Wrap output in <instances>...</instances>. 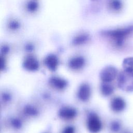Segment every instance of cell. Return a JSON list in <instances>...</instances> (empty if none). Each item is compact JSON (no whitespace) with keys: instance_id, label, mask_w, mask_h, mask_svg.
Listing matches in <instances>:
<instances>
[{"instance_id":"obj_19","label":"cell","mask_w":133,"mask_h":133,"mask_svg":"<svg viewBox=\"0 0 133 133\" xmlns=\"http://www.w3.org/2000/svg\"><path fill=\"white\" fill-rule=\"evenodd\" d=\"M121 127V125L120 123L117 121H113L110 125L111 130L113 132L118 131Z\"/></svg>"},{"instance_id":"obj_27","label":"cell","mask_w":133,"mask_h":133,"mask_svg":"<svg viewBox=\"0 0 133 133\" xmlns=\"http://www.w3.org/2000/svg\"><path fill=\"white\" fill-rule=\"evenodd\" d=\"M92 1H95V0H92Z\"/></svg>"},{"instance_id":"obj_10","label":"cell","mask_w":133,"mask_h":133,"mask_svg":"<svg viewBox=\"0 0 133 133\" xmlns=\"http://www.w3.org/2000/svg\"><path fill=\"white\" fill-rule=\"evenodd\" d=\"M49 83L54 88L60 90L64 89L68 85V82L65 79L57 76L50 77L49 80Z\"/></svg>"},{"instance_id":"obj_15","label":"cell","mask_w":133,"mask_h":133,"mask_svg":"<svg viewBox=\"0 0 133 133\" xmlns=\"http://www.w3.org/2000/svg\"><path fill=\"white\" fill-rule=\"evenodd\" d=\"M100 90L102 94L104 96H109L112 94L114 91V87L109 83L103 82L100 86Z\"/></svg>"},{"instance_id":"obj_14","label":"cell","mask_w":133,"mask_h":133,"mask_svg":"<svg viewBox=\"0 0 133 133\" xmlns=\"http://www.w3.org/2000/svg\"><path fill=\"white\" fill-rule=\"evenodd\" d=\"M7 26L8 29L12 32L19 30L21 27L20 21L16 18H11L7 22Z\"/></svg>"},{"instance_id":"obj_8","label":"cell","mask_w":133,"mask_h":133,"mask_svg":"<svg viewBox=\"0 0 133 133\" xmlns=\"http://www.w3.org/2000/svg\"><path fill=\"white\" fill-rule=\"evenodd\" d=\"M125 100L120 97L114 98L111 102L110 107L112 110L115 112L118 113L123 111L126 108Z\"/></svg>"},{"instance_id":"obj_4","label":"cell","mask_w":133,"mask_h":133,"mask_svg":"<svg viewBox=\"0 0 133 133\" xmlns=\"http://www.w3.org/2000/svg\"><path fill=\"white\" fill-rule=\"evenodd\" d=\"M117 75V69L113 66H107L104 68L100 72V77L102 81L109 83L113 81Z\"/></svg>"},{"instance_id":"obj_22","label":"cell","mask_w":133,"mask_h":133,"mask_svg":"<svg viewBox=\"0 0 133 133\" xmlns=\"http://www.w3.org/2000/svg\"><path fill=\"white\" fill-rule=\"evenodd\" d=\"M10 50V48L8 45H4L1 46V53L2 55H5L7 54Z\"/></svg>"},{"instance_id":"obj_7","label":"cell","mask_w":133,"mask_h":133,"mask_svg":"<svg viewBox=\"0 0 133 133\" xmlns=\"http://www.w3.org/2000/svg\"><path fill=\"white\" fill-rule=\"evenodd\" d=\"M44 63L49 70L55 71L57 70L59 65V59L56 55L50 54L45 57Z\"/></svg>"},{"instance_id":"obj_23","label":"cell","mask_w":133,"mask_h":133,"mask_svg":"<svg viewBox=\"0 0 133 133\" xmlns=\"http://www.w3.org/2000/svg\"><path fill=\"white\" fill-rule=\"evenodd\" d=\"M2 99L4 101L9 102L11 100V96L7 92H4L2 96Z\"/></svg>"},{"instance_id":"obj_17","label":"cell","mask_w":133,"mask_h":133,"mask_svg":"<svg viewBox=\"0 0 133 133\" xmlns=\"http://www.w3.org/2000/svg\"><path fill=\"white\" fill-rule=\"evenodd\" d=\"M23 112L25 115L30 116H35L38 114V111L35 107L29 104L24 107Z\"/></svg>"},{"instance_id":"obj_25","label":"cell","mask_w":133,"mask_h":133,"mask_svg":"<svg viewBox=\"0 0 133 133\" xmlns=\"http://www.w3.org/2000/svg\"><path fill=\"white\" fill-rule=\"evenodd\" d=\"M6 66V62L4 58H3V56H1V69L2 70H3L5 69Z\"/></svg>"},{"instance_id":"obj_16","label":"cell","mask_w":133,"mask_h":133,"mask_svg":"<svg viewBox=\"0 0 133 133\" xmlns=\"http://www.w3.org/2000/svg\"><path fill=\"white\" fill-rule=\"evenodd\" d=\"M108 5L109 8L114 11H119L122 8V3L120 0H109Z\"/></svg>"},{"instance_id":"obj_20","label":"cell","mask_w":133,"mask_h":133,"mask_svg":"<svg viewBox=\"0 0 133 133\" xmlns=\"http://www.w3.org/2000/svg\"><path fill=\"white\" fill-rule=\"evenodd\" d=\"M11 124L15 129H20L22 126V122L20 119L17 118H12L11 120Z\"/></svg>"},{"instance_id":"obj_13","label":"cell","mask_w":133,"mask_h":133,"mask_svg":"<svg viewBox=\"0 0 133 133\" xmlns=\"http://www.w3.org/2000/svg\"><path fill=\"white\" fill-rule=\"evenodd\" d=\"M39 7L38 2L36 0H29L26 2L25 7L26 11L30 13L36 12Z\"/></svg>"},{"instance_id":"obj_12","label":"cell","mask_w":133,"mask_h":133,"mask_svg":"<svg viewBox=\"0 0 133 133\" xmlns=\"http://www.w3.org/2000/svg\"><path fill=\"white\" fill-rule=\"evenodd\" d=\"M90 39V35L87 33H81L73 37L72 43L74 46H79L86 43Z\"/></svg>"},{"instance_id":"obj_2","label":"cell","mask_w":133,"mask_h":133,"mask_svg":"<svg viewBox=\"0 0 133 133\" xmlns=\"http://www.w3.org/2000/svg\"><path fill=\"white\" fill-rule=\"evenodd\" d=\"M117 85L123 90L133 91V72L123 71L117 77Z\"/></svg>"},{"instance_id":"obj_3","label":"cell","mask_w":133,"mask_h":133,"mask_svg":"<svg viewBox=\"0 0 133 133\" xmlns=\"http://www.w3.org/2000/svg\"><path fill=\"white\" fill-rule=\"evenodd\" d=\"M87 126L88 130L91 133H97L101 130L102 128L101 122L99 116L94 113L89 114L87 118Z\"/></svg>"},{"instance_id":"obj_5","label":"cell","mask_w":133,"mask_h":133,"mask_svg":"<svg viewBox=\"0 0 133 133\" xmlns=\"http://www.w3.org/2000/svg\"><path fill=\"white\" fill-rule=\"evenodd\" d=\"M24 69L30 71H35L38 70L39 64L37 59L33 56H28L24 59L23 63Z\"/></svg>"},{"instance_id":"obj_1","label":"cell","mask_w":133,"mask_h":133,"mask_svg":"<svg viewBox=\"0 0 133 133\" xmlns=\"http://www.w3.org/2000/svg\"><path fill=\"white\" fill-rule=\"evenodd\" d=\"M132 31L133 26H131L125 28L105 31L103 32V34L112 38L116 46H121L124 39Z\"/></svg>"},{"instance_id":"obj_11","label":"cell","mask_w":133,"mask_h":133,"mask_svg":"<svg viewBox=\"0 0 133 133\" xmlns=\"http://www.w3.org/2000/svg\"><path fill=\"white\" fill-rule=\"evenodd\" d=\"M85 60L82 56H76L71 58L69 62V67L73 70H78L84 66Z\"/></svg>"},{"instance_id":"obj_6","label":"cell","mask_w":133,"mask_h":133,"mask_svg":"<svg viewBox=\"0 0 133 133\" xmlns=\"http://www.w3.org/2000/svg\"><path fill=\"white\" fill-rule=\"evenodd\" d=\"M59 116L62 119L69 120L74 118L77 115L75 109L70 107H62L59 111Z\"/></svg>"},{"instance_id":"obj_18","label":"cell","mask_w":133,"mask_h":133,"mask_svg":"<svg viewBox=\"0 0 133 133\" xmlns=\"http://www.w3.org/2000/svg\"><path fill=\"white\" fill-rule=\"evenodd\" d=\"M122 66L124 71L133 72V57L125 58L123 61Z\"/></svg>"},{"instance_id":"obj_26","label":"cell","mask_w":133,"mask_h":133,"mask_svg":"<svg viewBox=\"0 0 133 133\" xmlns=\"http://www.w3.org/2000/svg\"><path fill=\"white\" fill-rule=\"evenodd\" d=\"M126 133H130V132H126Z\"/></svg>"},{"instance_id":"obj_24","label":"cell","mask_w":133,"mask_h":133,"mask_svg":"<svg viewBox=\"0 0 133 133\" xmlns=\"http://www.w3.org/2000/svg\"><path fill=\"white\" fill-rule=\"evenodd\" d=\"M75 130L73 126H68L65 127L62 131V133H74Z\"/></svg>"},{"instance_id":"obj_21","label":"cell","mask_w":133,"mask_h":133,"mask_svg":"<svg viewBox=\"0 0 133 133\" xmlns=\"http://www.w3.org/2000/svg\"><path fill=\"white\" fill-rule=\"evenodd\" d=\"M34 48H35V46L34 44H33L31 43H27L26 44H25L24 46L25 50L29 52H32L34 50Z\"/></svg>"},{"instance_id":"obj_9","label":"cell","mask_w":133,"mask_h":133,"mask_svg":"<svg viewBox=\"0 0 133 133\" xmlns=\"http://www.w3.org/2000/svg\"><path fill=\"white\" fill-rule=\"evenodd\" d=\"M91 94L90 87L88 84H82L77 91V97L82 101H87L90 98Z\"/></svg>"}]
</instances>
